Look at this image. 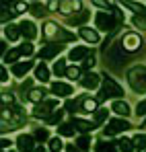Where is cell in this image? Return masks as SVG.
Instances as JSON below:
<instances>
[{
	"label": "cell",
	"mask_w": 146,
	"mask_h": 152,
	"mask_svg": "<svg viewBox=\"0 0 146 152\" xmlns=\"http://www.w3.org/2000/svg\"><path fill=\"white\" fill-rule=\"evenodd\" d=\"M120 21H122L120 12H97V17H95L97 29H103V31H115Z\"/></svg>",
	"instance_id": "obj_1"
},
{
	"label": "cell",
	"mask_w": 146,
	"mask_h": 152,
	"mask_svg": "<svg viewBox=\"0 0 146 152\" xmlns=\"http://www.w3.org/2000/svg\"><path fill=\"white\" fill-rule=\"evenodd\" d=\"M128 82L136 93H146V68L142 66H134L128 72Z\"/></svg>",
	"instance_id": "obj_2"
},
{
	"label": "cell",
	"mask_w": 146,
	"mask_h": 152,
	"mask_svg": "<svg viewBox=\"0 0 146 152\" xmlns=\"http://www.w3.org/2000/svg\"><path fill=\"white\" fill-rule=\"evenodd\" d=\"M123 95V88L113 80V78H103V88L99 91V97L97 101H105L109 97H122Z\"/></svg>",
	"instance_id": "obj_3"
},
{
	"label": "cell",
	"mask_w": 146,
	"mask_h": 152,
	"mask_svg": "<svg viewBox=\"0 0 146 152\" xmlns=\"http://www.w3.org/2000/svg\"><path fill=\"white\" fill-rule=\"evenodd\" d=\"M56 107H58V101H56V99L43 101V103H39V105H35L33 115H35V117H43V119H48L49 115L54 113V109H56Z\"/></svg>",
	"instance_id": "obj_4"
},
{
	"label": "cell",
	"mask_w": 146,
	"mask_h": 152,
	"mask_svg": "<svg viewBox=\"0 0 146 152\" xmlns=\"http://www.w3.org/2000/svg\"><path fill=\"white\" fill-rule=\"evenodd\" d=\"M130 124L125 121V119H111L107 127H105V136H115V134H122L125 129H130Z\"/></svg>",
	"instance_id": "obj_5"
},
{
	"label": "cell",
	"mask_w": 146,
	"mask_h": 152,
	"mask_svg": "<svg viewBox=\"0 0 146 152\" xmlns=\"http://www.w3.org/2000/svg\"><path fill=\"white\" fill-rule=\"evenodd\" d=\"M122 45H123V50H128V51H136L138 48H142V37L138 33H128V35H123Z\"/></svg>",
	"instance_id": "obj_6"
},
{
	"label": "cell",
	"mask_w": 146,
	"mask_h": 152,
	"mask_svg": "<svg viewBox=\"0 0 146 152\" xmlns=\"http://www.w3.org/2000/svg\"><path fill=\"white\" fill-rule=\"evenodd\" d=\"M17 146H19V150L21 152H35V138L33 136H27V134H21L19 138H17Z\"/></svg>",
	"instance_id": "obj_7"
},
{
	"label": "cell",
	"mask_w": 146,
	"mask_h": 152,
	"mask_svg": "<svg viewBox=\"0 0 146 152\" xmlns=\"http://www.w3.org/2000/svg\"><path fill=\"white\" fill-rule=\"evenodd\" d=\"M60 51H62V45H60V43H49V45H45V48H41L39 58H43V60H51V58H56Z\"/></svg>",
	"instance_id": "obj_8"
},
{
	"label": "cell",
	"mask_w": 146,
	"mask_h": 152,
	"mask_svg": "<svg viewBox=\"0 0 146 152\" xmlns=\"http://www.w3.org/2000/svg\"><path fill=\"white\" fill-rule=\"evenodd\" d=\"M19 29H21V35H25L27 39H35L37 37V27L33 25L31 21H21Z\"/></svg>",
	"instance_id": "obj_9"
},
{
	"label": "cell",
	"mask_w": 146,
	"mask_h": 152,
	"mask_svg": "<svg viewBox=\"0 0 146 152\" xmlns=\"http://www.w3.org/2000/svg\"><path fill=\"white\" fill-rule=\"evenodd\" d=\"M51 93L58 95V97H68V95H72V86L66 84V82H54L51 84Z\"/></svg>",
	"instance_id": "obj_10"
},
{
	"label": "cell",
	"mask_w": 146,
	"mask_h": 152,
	"mask_svg": "<svg viewBox=\"0 0 146 152\" xmlns=\"http://www.w3.org/2000/svg\"><path fill=\"white\" fill-rule=\"evenodd\" d=\"M89 56H91V50L84 48V45H80V48H72L70 53H68V58L74 60V62H78V60H87Z\"/></svg>",
	"instance_id": "obj_11"
},
{
	"label": "cell",
	"mask_w": 146,
	"mask_h": 152,
	"mask_svg": "<svg viewBox=\"0 0 146 152\" xmlns=\"http://www.w3.org/2000/svg\"><path fill=\"white\" fill-rule=\"evenodd\" d=\"M99 80H101V76L95 74V72H87V74L80 78V84L84 86V88H95L99 84Z\"/></svg>",
	"instance_id": "obj_12"
},
{
	"label": "cell",
	"mask_w": 146,
	"mask_h": 152,
	"mask_svg": "<svg viewBox=\"0 0 146 152\" xmlns=\"http://www.w3.org/2000/svg\"><path fill=\"white\" fill-rule=\"evenodd\" d=\"M120 51H123V45H122V41H120L117 45H113L111 50L107 51V56H109V60H111V64H113V66H117L120 62H123V60H122V56H120Z\"/></svg>",
	"instance_id": "obj_13"
},
{
	"label": "cell",
	"mask_w": 146,
	"mask_h": 152,
	"mask_svg": "<svg viewBox=\"0 0 146 152\" xmlns=\"http://www.w3.org/2000/svg\"><path fill=\"white\" fill-rule=\"evenodd\" d=\"M80 37H82L84 41H89V43H97L99 41V33L93 31V29H89V27H82V29H80Z\"/></svg>",
	"instance_id": "obj_14"
},
{
	"label": "cell",
	"mask_w": 146,
	"mask_h": 152,
	"mask_svg": "<svg viewBox=\"0 0 146 152\" xmlns=\"http://www.w3.org/2000/svg\"><path fill=\"white\" fill-rule=\"evenodd\" d=\"M31 68H33V62H19V64L12 66V74L15 76H25Z\"/></svg>",
	"instance_id": "obj_15"
},
{
	"label": "cell",
	"mask_w": 146,
	"mask_h": 152,
	"mask_svg": "<svg viewBox=\"0 0 146 152\" xmlns=\"http://www.w3.org/2000/svg\"><path fill=\"white\" fill-rule=\"evenodd\" d=\"M111 111H115L117 115H123V117L132 113V111H130V105H128L125 101H115L113 105H111Z\"/></svg>",
	"instance_id": "obj_16"
},
{
	"label": "cell",
	"mask_w": 146,
	"mask_h": 152,
	"mask_svg": "<svg viewBox=\"0 0 146 152\" xmlns=\"http://www.w3.org/2000/svg\"><path fill=\"white\" fill-rule=\"evenodd\" d=\"M4 35H6L8 41H17L19 35H21V29H19L17 25H10V23H8V25L4 27Z\"/></svg>",
	"instance_id": "obj_17"
},
{
	"label": "cell",
	"mask_w": 146,
	"mask_h": 152,
	"mask_svg": "<svg viewBox=\"0 0 146 152\" xmlns=\"http://www.w3.org/2000/svg\"><path fill=\"white\" fill-rule=\"evenodd\" d=\"M58 31H60V27L56 25V23H45V25H43V37H45L48 41H54V37H56Z\"/></svg>",
	"instance_id": "obj_18"
},
{
	"label": "cell",
	"mask_w": 146,
	"mask_h": 152,
	"mask_svg": "<svg viewBox=\"0 0 146 152\" xmlns=\"http://www.w3.org/2000/svg\"><path fill=\"white\" fill-rule=\"evenodd\" d=\"M60 10H62V15H70L72 10H82L80 8V2H60Z\"/></svg>",
	"instance_id": "obj_19"
},
{
	"label": "cell",
	"mask_w": 146,
	"mask_h": 152,
	"mask_svg": "<svg viewBox=\"0 0 146 152\" xmlns=\"http://www.w3.org/2000/svg\"><path fill=\"white\" fill-rule=\"evenodd\" d=\"M35 78L41 80V82H48V80H49V70H48V66H45L43 62L35 68Z\"/></svg>",
	"instance_id": "obj_20"
},
{
	"label": "cell",
	"mask_w": 146,
	"mask_h": 152,
	"mask_svg": "<svg viewBox=\"0 0 146 152\" xmlns=\"http://www.w3.org/2000/svg\"><path fill=\"white\" fill-rule=\"evenodd\" d=\"M76 37H74L72 33H68V31H64L62 27H60V31L56 33V37H54V43H62V41H74Z\"/></svg>",
	"instance_id": "obj_21"
},
{
	"label": "cell",
	"mask_w": 146,
	"mask_h": 152,
	"mask_svg": "<svg viewBox=\"0 0 146 152\" xmlns=\"http://www.w3.org/2000/svg\"><path fill=\"white\" fill-rule=\"evenodd\" d=\"M72 124H74V127H76L78 132H82V134H89V132L93 129V126H91L89 121H84V119H78V117H74Z\"/></svg>",
	"instance_id": "obj_22"
},
{
	"label": "cell",
	"mask_w": 146,
	"mask_h": 152,
	"mask_svg": "<svg viewBox=\"0 0 146 152\" xmlns=\"http://www.w3.org/2000/svg\"><path fill=\"white\" fill-rule=\"evenodd\" d=\"M27 97H29V101H33V103H37V105H39V103H43L45 91H43V88H33V91H31Z\"/></svg>",
	"instance_id": "obj_23"
},
{
	"label": "cell",
	"mask_w": 146,
	"mask_h": 152,
	"mask_svg": "<svg viewBox=\"0 0 146 152\" xmlns=\"http://www.w3.org/2000/svg\"><path fill=\"white\" fill-rule=\"evenodd\" d=\"M132 142H134V148H136L138 152H140V150L146 152V134H136Z\"/></svg>",
	"instance_id": "obj_24"
},
{
	"label": "cell",
	"mask_w": 146,
	"mask_h": 152,
	"mask_svg": "<svg viewBox=\"0 0 146 152\" xmlns=\"http://www.w3.org/2000/svg\"><path fill=\"white\" fill-rule=\"evenodd\" d=\"M87 19H89V12H87V10H80L78 15H74V17H68V23H70V25H82Z\"/></svg>",
	"instance_id": "obj_25"
},
{
	"label": "cell",
	"mask_w": 146,
	"mask_h": 152,
	"mask_svg": "<svg viewBox=\"0 0 146 152\" xmlns=\"http://www.w3.org/2000/svg\"><path fill=\"white\" fill-rule=\"evenodd\" d=\"M62 117H64V111L56 109V111H54V113L49 115L45 121H48V126H56V124H60V126H62Z\"/></svg>",
	"instance_id": "obj_26"
},
{
	"label": "cell",
	"mask_w": 146,
	"mask_h": 152,
	"mask_svg": "<svg viewBox=\"0 0 146 152\" xmlns=\"http://www.w3.org/2000/svg\"><path fill=\"white\" fill-rule=\"evenodd\" d=\"M74 124L70 121V124H62V126H58V134L60 136H74Z\"/></svg>",
	"instance_id": "obj_27"
},
{
	"label": "cell",
	"mask_w": 146,
	"mask_h": 152,
	"mask_svg": "<svg viewBox=\"0 0 146 152\" xmlns=\"http://www.w3.org/2000/svg\"><path fill=\"white\" fill-rule=\"evenodd\" d=\"M117 146H120V150H122V152H134V150H136V148H134V142L128 140V138H122V140L117 142Z\"/></svg>",
	"instance_id": "obj_28"
},
{
	"label": "cell",
	"mask_w": 146,
	"mask_h": 152,
	"mask_svg": "<svg viewBox=\"0 0 146 152\" xmlns=\"http://www.w3.org/2000/svg\"><path fill=\"white\" fill-rule=\"evenodd\" d=\"M21 56H23V53H21V50H19V48H15V50L6 51V56H4V62H17ZM17 64H19V62H17Z\"/></svg>",
	"instance_id": "obj_29"
},
{
	"label": "cell",
	"mask_w": 146,
	"mask_h": 152,
	"mask_svg": "<svg viewBox=\"0 0 146 152\" xmlns=\"http://www.w3.org/2000/svg\"><path fill=\"white\" fill-rule=\"evenodd\" d=\"M82 111H84V113L95 111V113H97L99 111L97 109V101H95V99H84V103H82Z\"/></svg>",
	"instance_id": "obj_30"
},
{
	"label": "cell",
	"mask_w": 146,
	"mask_h": 152,
	"mask_svg": "<svg viewBox=\"0 0 146 152\" xmlns=\"http://www.w3.org/2000/svg\"><path fill=\"white\" fill-rule=\"evenodd\" d=\"M66 72H68L66 62H64V60H58V62L54 64V74H56V76H62V74H66Z\"/></svg>",
	"instance_id": "obj_31"
},
{
	"label": "cell",
	"mask_w": 146,
	"mask_h": 152,
	"mask_svg": "<svg viewBox=\"0 0 146 152\" xmlns=\"http://www.w3.org/2000/svg\"><path fill=\"white\" fill-rule=\"evenodd\" d=\"M31 12H33V17H43L45 15V6L39 4V2H33L31 4Z\"/></svg>",
	"instance_id": "obj_32"
},
{
	"label": "cell",
	"mask_w": 146,
	"mask_h": 152,
	"mask_svg": "<svg viewBox=\"0 0 146 152\" xmlns=\"http://www.w3.org/2000/svg\"><path fill=\"white\" fill-rule=\"evenodd\" d=\"M89 146H91V138H89V136H80V138L76 140V148H78V150H87Z\"/></svg>",
	"instance_id": "obj_33"
},
{
	"label": "cell",
	"mask_w": 146,
	"mask_h": 152,
	"mask_svg": "<svg viewBox=\"0 0 146 152\" xmlns=\"http://www.w3.org/2000/svg\"><path fill=\"white\" fill-rule=\"evenodd\" d=\"M62 148H64V144H62L60 138H51V140H49V150L51 152H60Z\"/></svg>",
	"instance_id": "obj_34"
},
{
	"label": "cell",
	"mask_w": 146,
	"mask_h": 152,
	"mask_svg": "<svg viewBox=\"0 0 146 152\" xmlns=\"http://www.w3.org/2000/svg\"><path fill=\"white\" fill-rule=\"evenodd\" d=\"M132 23H134V27H138V29H146V15H136L132 19Z\"/></svg>",
	"instance_id": "obj_35"
},
{
	"label": "cell",
	"mask_w": 146,
	"mask_h": 152,
	"mask_svg": "<svg viewBox=\"0 0 146 152\" xmlns=\"http://www.w3.org/2000/svg\"><path fill=\"white\" fill-rule=\"evenodd\" d=\"M97 152H117L115 150V144H105V142H99L97 144Z\"/></svg>",
	"instance_id": "obj_36"
},
{
	"label": "cell",
	"mask_w": 146,
	"mask_h": 152,
	"mask_svg": "<svg viewBox=\"0 0 146 152\" xmlns=\"http://www.w3.org/2000/svg\"><path fill=\"white\" fill-rule=\"evenodd\" d=\"M84 99H87V97H80V99H70V101H66V109H68V111H76V107H78V103H80V105H82V103H84Z\"/></svg>",
	"instance_id": "obj_37"
},
{
	"label": "cell",
	"mask_w": 146,
	"mask_h": 152,
	"mask_svg": "<svg viewBox=\"0 0 146 152\" xmlns=\"http://www.w3.org/2000/svg\"><path fill=\"white\" fill-rule=\"evenodd\" d=\"M105 117H107V109H99L97 113H95V126H101L103 121H105Z\"/></svg>",
	"instance_id": "obj_38"
},
{
	"label": "cell",
	"mask_w": 146,
	"mask_h": 152,
	"mask_svg": "<svg viewBox=\"0 0 146 152\" xmlns=\"http://www.w3.org/2000/svg\"><path fill=\"white\" fill-rule=\"evenodd\" d=\"M125 6L132 8V10H136L138 15H146V8L142 6V4H138V2H125Z\"/></svg>",
	"instance_id": "obj_39"
},
{
	"label": "cell",
	"mask_w": 146,
	"mask_h": 152,
	"mask_svg": "<svg viewBox=\"0 0 146 152\" xmlns=\"http://www.w3.org/2000/svg\"><path fill=\"white\" fill-rule=\"evenodd\" d=\"M35 140H39V142H45L48 140V129L45 127H39V129H35V136H33Z\"/></svg>",
	"instance_id": "obj_40"
},
{
	"label": "cell",
	"mask_w": 146,
	"mask_h": 152,
	"mask_svg": "<svg viewBox=\"0 0 146 152\" xmlns=\"http://www.w3.org/2000/svg\"><path fill=\"white\" fill-rule=\"evenodd\" d=\"M19 50H21L23 56H31L33 53V45L31 43H23V45H19Z\"/></svg>",
	"instance_id": "obj_41"
},
{
	"label": "cell",
	"mask_w": 146,
	"mask_h": 152,
	"mask_svg": "<svg viewBox=\"0 0 146 152\" xmlns=\"http://www.w3.org/2000/svg\"><path fill=\"white\" fill-rule=\"evenodd\" d=\"M66 76H68V78H78V76H80V68H76V66H74V68H68V72H66Z\"/></svg>",
	"instance_id": "obj_42"
},
{
	"label": "cell",
	"mask_w": 146,
	"mask_h": 152,
	"mask_svg": "<svg viewBox=\"0 0 146 152\" xmlns=\"http://www.w3.org/2000/svg\"><path fill=\"white\" fill-rule=\"evenodd\" d=\"M93 66H95V58H93V53H91V56L82 62V68H84V70H89V68H93Z\"/></svg>",
	"instance_id": "obj_43"
},
{
	"label": "cell",
	"mask_w": 146,
	"mask_h": 152,
	"mask_svg": "<svg viewBox=\"0 0 146 152\" xmlns=\"http://www.w3.org/2000/svg\"><path fill=\"white\" fill-rule=\"evenodd\" d=\"M136 113H138V117H140V115H146V99L138 103V107H136Z\"/></svg>",
	"instance_id": "obj_44"
},
{
	"label": "cell",
	"mask_w": 146,
	"mask_h": 152,
	"mask_svg": "<svg viewBox=\"0 0 146 152\" xmlns=\"http://www.w3.org/2000/svg\"><path fill=\"white\" fill-rule=\"evenodd\" d=\"M12 8H15V10H17V15H19L21 10H27V8H29V4H25V2H17Z\"/></svg>",
	"instance_id": "obj_45"
},
{
	"label": "cell",
	"mask_w": 146,
	"mask_h": 152,
	"mask_svg": "<svg viewBox=\"0 0 146 152\" xmlns=\"http://www.w3.org/2000/svg\"><path fill=\"white\" fill-rule=\"evenodd\" d=\"M48 8H49V10H58V8H60V2L51 0V2H48Z\"/></svg>",
	"instance_id": "obj_46"
},
{
	"label": "cell",
	"mask_w": 146,
	"mask_h": 152,
	"mask_svg": "<svg viewBox=\"0 0 146 152\" xmlns=\"http://www.w3.org/2000/svg\"><path fill=\"white\" fill-rule=\"evenodd\" d=\"M29 88H31V82H29V80H25L23 84H21V91L25 93V91H29ZM29 93H31V91H29Z\"/></svg>",
	"instance_id": "obj_47"
},
{
	"label": "cell",
	"mask_w": 146,
	"mask_h": 152,
	"mask_svg": "<svg viewBox=\"0 0 146 152\" xmlns=\"http://www.w3.org/2000/svg\"><path fill=\"white\" fill-rule=\"evenodd\" d=\"M95 4H97V6H101V8H111V4H109V2H101V0H97Z\"/></svg>",
	"instance_id": "obj_48"
},
{
	"label": "cell",
	"mask_w": 146,
	"mask_h": 152,
	"mask_svg": "<svg viewBox=\"0 0 146 152\" xmlns=\"http://www.w3.org/2000/svg\"><path fill=\"white\" fill-rule=\"evenodd\" d=\"M66 152H80V150H78L74 144H68V146H66Z\"/></svg>",
	"instance_id": "obj_49"
},
{
	"label": "cell",
	"mask_w": 146,
	"mask_h": 152,
	"mask_svg": "<svg viewBox=\"0 0 146 152\" xmlns=\"http://www.w3.org/2000/svg\"><path fill=\"white\" fill-rule=\"evenodd\" d=\"M0 76H2V78H0L2 82H6V80H8V78H6V68H2V70H0Z\"/></svg>",
	"instance_id": "obj_50"
},
{
	"label": "cell",
	"mask_w": 146,
	"mask_h": 152,
	"mask_svg": "<svg viewBox=\"0 0 146 152\" xmlns=\"http://www.w3.org/2000/svg\"><path fill=\"white\" fill-rule=\"evenodd\" d=\"M8 144H12V142H10V140H6V138H4V140H2V148H6V146H8Z\"/></svg>",
	"instance_id": "obj_51"
},
{
	"label": "cell",
	"mask_w": 146,
	"mask_h": 152,
	"mask_svg": "<svg viewBox=\"0 0 146 152\" xmlns=\"http://www.w3.org/2000/svg\"><path fill=\"white\" fill-rule=\"evenodd\" d=\"M35 152H43V148H37V150H35Z\"/></svg>",
	"instance_id": "obj_52"
},
{
	"label": "cell",
	"mask_w": 146,
	"mask_h": 152,
	"mask_svg": "<svg viewBox=\"0 0 146 152\" xmlns=\"http://www.w3.org/2000/svg\"><path fill=\"white\" fill-rule=\"evenodd\" d=\"M144 126H146V121H144Z\"/></svg>",
	"instance_id": "obj_53"
}]
</instances>
